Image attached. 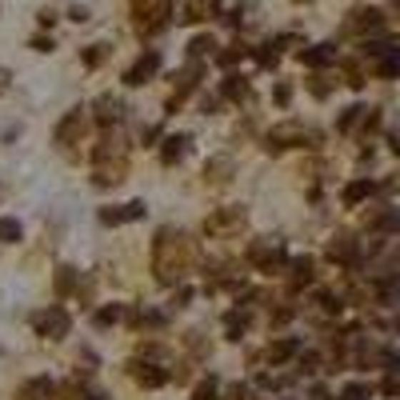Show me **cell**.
<instances>
[{
	"instance_id": "cell-1",
	"label": "cell",
	"mask_w": 400,
	"mask_h": 400,
	"mask_svg": "<svg viewBox=\"0 0 400 400\" xmlns=\"http://www.w3.org/2000/svg\"><path fill=\"white\" fill-rule=\"evenodd\" d=\"M32 329H36L40 336H49V340H60V336H69L72 320H69V312H64V309H44V312L32 316Z\"/></svg>"
},
{
	"instance_id": "cell-2",
	"label": "cell",
	"mask_w": 400,
	"mask_h": 400,
	"mask_svg": "<svg viewBox=\"0 0 400 400\" xmlns=\"http://www.w3.org/2000/svg\"><path fill=\"white\" fill-rule=\"evenodd\" d=\"M140 216H144V204H140V200L120 204V209H100V224H109V229H116L124 220H140Z\"/></svg>"
},
{
	"instance_id": "cell-3",
	"label": "cell",
	"mask_w": 400,
	"mask_h": 400,
	"mask_svg": "<svg viewBox=\"0 0 400 400\" xmlns=\"http://www.w3.org/2000/svg\"><path fill=\"white\" fill-rule=\"evenodd\" d=\"M156 69H160V52H144V56H140L129 72H124V84H144Z\"/></svg>"
},
{
	"instance_id": "cell-4",
	"label": "cell",
	"mask_w": 400,
	"mask_h": 400,
	"mask_svg": "<svg viewBox=\"0 0 400 400\" xmlns=\"http://www.w3.org/2000/svg\"><path fill=\"white\" fill-rule=\"evenodd\" d=\"M132 376H136V384H144V389H160V384H164V369H156V364H144V360H136V364H132Z\"/></svg>"
},
{
	"instance_id": "cell-5",
	"label": "cell",
	"mask_w": 400,
	"mask_h": 400,
	"mask_svg": "<svg viewBox=\"0 0 400 400\" xmlns=\"http://www.w3.org/2000/svg\"><path fill=\"white\" fill-rule=\"evenodd\" d=\"M300 60H304L309 69H324V64L336 60V49H332V44H312L309 52H300Z\"/></svg>"
},
{
	"instance_id": "cell-6",
	"label": "cell",
	"mask_w": 400,
	"mask_h": 400,
	"mask_svg": "<svg viewBox=\"0 0 400 400\" xmlns=\"http://www.w3.org/2000/svg\"><path fill=\"white\" fill-rule=\"evenodd\" d=\"M184 152H189V136H172V140H164V152H160V156H164V164H176Z\"/></svg>"
},
{
	"instance_id": "cell-7",
	"label": "cell",
	"mask_w": 400,
	"mask_h": 400,
	"mask_svg": "<svg viewBox=\"0 0 400 400\" xmlns=\"http://www.w3.org/2000/svg\"><path fill=\"white\" fill-rule=\"evenodd\" d=\"M376 72H380V76H400V49L384 52V56L376 60Z\"/></svg>"
},
{
	"instance_id": "cell-8",
	"label": "cell",
	"mask_w": 400,
	"mask_h": 400,
	"mask_svg": "<svg viewBox=\"0 0 400 400\" xmlns=\"http://www.w3.org/2000/svg\"><path fill=\"white\" fill-rule=\"evenodd\" d=\"M216 396H220V380L216 376H204L196 389H192V400H216Z\"/></svg>"
},
{
	"instance_id": "cell-9",
	"label": "cell",
	"mask_w": 400,
	"mask_h": 400,
	"mask_svg": "<svg viewBox=\"0 0 400 400\" xmlns=\"http://www.w3.org/2000/svg\"><path fill=\"white\" fill-rule=\"evenodd\" d=\"M49 392H52V384L40 376V380H29V384L20 389V400H40V396H49Z\"/></svg>"
},
{
	"instance_id": "cell-10",
	"label": "cell",
	"mask_w": 400,
	"mask_h": 400,
	"mask_svg": "<svg viewBox=\"0 0 400 400\" xmlns=\"http://www.w3.org/2000/svg\"><path fill=\"white\" fill-rule=\"evenodd\" d=\"M309 280H312V260H309V256L292 260V284L300 289V284H309Z\"/></svg>"
},
{
	"instance_id": "cell-11",
	"label": "cell",
	"mask_w": 400,
	"mask_h": 400,
	"mask_svg": "<svg viewBox=\"0 0 400 400\" xmlns=\"http://www.w3.org/2000/svg\"><path fill=\"white\" fill-rule=\"evenodd\" d=\"M369 192H372L369 180H352L349 189H344V204H360V200L369 196Z\"/></svg>"
},
{
	"instance_id": "cell-12",
	"label": "cell",
	"mask_w": 400,
	"mask_h": 400,
	"mask_svg": "<svg viewBox=\"0 0 400 400\" xmlns=\"http://www.w3.org/2000/svg\"><path fill=\"white\" fill-rule=\"evenodd\" d=\"M120 100H112V96H104V100H96V116L100 120H120Z\"/></svg>"
},
{
	"instance_id": "cell-13",
	"label": "cell",
	"mask_w": 400,
	"mask_h": 400,
	"mask_svg": "<svg viewBox=\"0 0 400 400\" xmlns=\"http://www.w3.org/2000/svg\"><path fill=\"white\" fill-rule=\"evenodd\" d=\"M224 96H232V100H244V96H249V84H244V76H236V72H232V76L224 80Z\"/></svg>"
},
{
	"instance_id": "cell-14",
	"label": "cell",
	"mask_w": 400,
	"mask_h": 400,
	"mask_svg": "<svg viewBox=\"0 0 400 400\" xmlns=\"http://www.w3.org/2000/svg\"><path fill=\"white\" fill-rule=\"evenodd\" d=\"M296 349H300L296 340H280V344H272V349H269V360H272V364H280V360H289Z\"/></svg>"
},
{
	"instance_id": "cell-15",
	"label": "cell",
	"mask_w": 400,
	"mask_h": 400,
	"mask_svg": "<svg viewBox=\"0 0 400 400\" xmlns=\"http://www.w3.org/2000/svg\"><path fill=\"white\" fill-rule=\"evenodd\" d=\"M244 324H249V312H232V316H224V329H229V340H240Z\"/></svg>"
},
{
	"instance_id": "cell-16",
	"label": "cell",
	"mask_w": 400,
	"mask_h": 400,
	"mask_svg": "<svg viewBox=\"0 0 400 400\" xmlns=\"http://www.w3.org/2000/svg\"><path fill=\"white\" fill-rule=\"evenodd\" d=\"M116 320H120V304H109V309L92 312V324H96V329H104V324H116Z\"/></svg>"
},
{
	"instance_id": "cell-17",
	"label": "cell",
	"mask_w": 400,
	"mask_h": 400,
	"mask_svg": "<svg viewBox=\"0 0 400 400\" xmlns=\"http://www.w3.org/2000/svg\"><path fill=\"white\" fill-rule=\"evenodd\" d=\"M344 400H369L372 396V384H360V380H352V384H344V392H340Z\"/></svg>"
},
{
	"instance_id": "cell-18",
	"label": "cell",
	"mask_w": 400,
	"mask_h": 400,
	"mask_svg": "<svg viewBox=\"0 0 400 400\" xmlns=\"http://www.w3.org/2000/svg\"><path fill=\"white\" fill-rule=\"evenodd\" d=\"M352 29H360V32H364V29H369V32H372V29H380V12H372V9H369V12H356Z\"/></svg>"
},
{
	"instance_id": "cell-19",
	"label": "cell",
	"mask_w": 400,
	"mask_h": 400,
	"mask_svg": "<svg viewBox=\"0 0 400 400\" xmlns=\"http://www.w3.org/2000/svg\"><path fill=\"white\" fill-rule=\"evenodd\" d=\"M0 240H4V244H16V240H20V224H16V220H0Z\"/></svg>"
},
{
	"instance_id": "cell-20",
	"label": "cell",
	"mask_w": 400,
	"mask_h": 400,
	"mask_svg": "<svg viewBox=\"0 0 400 400\" xmlns=\"http://www.w3.org/2000/svg\"><path fill=\"white\" fill-rule=\"evenodd\" d=\"M380 232H400V212H384V216L376 220Z\"/></svg>"
},
{
	"instance_id": "cell-21",
	"label": "cell",
	"mask_w": 400,
	"mask_h": 400,
	"mask_svg": "<svg viewBox=\"0 0 400 400\" xmlns=\"http://www.w3.org/2000/svg\"><path fill=\"white\" fill-rule=\"evenodd\" d=\"M72 284H76V276H72V269H60V276H56V289H60V292H69Z\"/></svg>"
},
{
	"instance_id": "cell-22",
	"label": "cell",
	"mask_w": 400,
	"mask_h": 400,
	"mask_svg": "<svg viewBox=\"0 0 400 400\" xmlns=\"http://www.w3.org/2000/svg\"><path fill=\"white\" fill-rule=\"evenodd\" d=\"M209 49H212V40H209V36H196V40L189 44V52H192V56H200V52H209Z\"/></svg>"
},
{
	"instance_id": "cell-23",
	"label": "cell",
	"mask_w": 400,
	"mask_h": 400,
	"mask_svg": "<svg viewBox=\"0 0 400 400\" xmlns=\"http://www.w3.org/2000/svg\"><path fill=\"white\" fill-rule=\"evenodd\" d=\"M96 60H104V44H92V49L84 52V64H96Z\"/></svg>"
},
{
	"instance_id": "cell-24",
	"label": "cell",
	"mask_w": 400,
	"mask_h": 400,
	"mask_svg": "<svg viewBox=\"0 0 400 400\" xmlns=\"http://www.w3.org/2000/svg\"><path fill=\"white\" fill-rule=\"evenodd\" d=\"M240 56H244V52H240V49H229V52H220V64H224V69H229V64H236Z\"/></svg>"
},
{
	"instance_id": "cell-25",
	"label": "cell",
	"mask_w": 400,
	"mask_h": 400,
	"mask_svg": "<svg viewBox=\"0 0 400 400\" xmlns=\"http://www.w3.org/2000/svg\"><path fill=\"white\" fill-rule=\"evenodd\" d=\"M256 60L264 64V69H272V64H276V52H272V44H269L264 52H256Z\"/></svg>"
},
{
	"instance_id": "cell-26",
	"label": "cell",
	"mask_w": 400,
	"mask_h": 400,
	"mask_svg": "<svg viewBox=\"0 0 400 400\" xmlns=\"http://www.w3.org/2000/svg\"><path fill=\"white\" fill-rule=\"evenodd\" d=\"M289 96H292L289 84H276V104H289Z\"/></svg>"
},
{
	"instance_id": "cell-27",
	"label": "cell",
	"mask_w": 400,
	"mask_h": 400,
	"mask_svg": "<svg viewBox=\"0 0 400 400\" xmlns=\"http://www.w3.org/2000/svg\"><path fill=\"white\" fill-rule=\"evenodd\" d=\"M32 49H40V52H52V40H49V36H40V40H32Z\"/></svg>"
},
{
	"instance_id": "cell-28",
	"label": "cell",
	"mask_w": 400,
	"mask_h": 400,
	"mask_svg": "<svg viewBox=\"0 0 400 400\" xmlns=\"http://www.w3.org/2000/svg\"><path fill=\"white\" fill-rule=\"evenodd\" d=\"M312 400H329V392H324V389H312Z\"/></svg>"
},
{
	"instance_id": "cell-29",
	"label": "cell",
	"mask_w": 400,
	"mask_h": 400,
	"mask_svg": "<svg viewBox=\"0 0 400 400\" xmlns=\"http://www.w3.org/2000/svg\"><path fill=\"white\" fill-rule=\"evenodd\" d=\"M4 84H9V76H0V89H4Z\"/></svg>"
},
{
	"instance_id": "cell-30",
	"label": "cell",
	"mask_w": 400,
	"mask_h": 400,
	"mask_svg": "<svg viewBox=\"0 0 400 400\" xmlns=\"http://www.w3.org/2000/svg\"><path fill=\"white\" fill-rule=\"evenodd\" d=\"M392 4H396V9H400V0H392Z\"/></svg>"
}]
</instances>
